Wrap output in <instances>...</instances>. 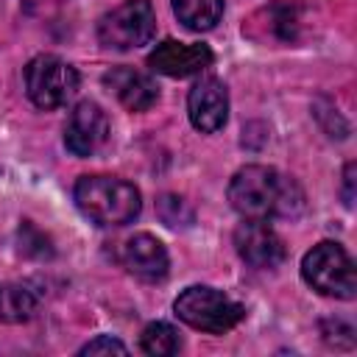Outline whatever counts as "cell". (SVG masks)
<instances>
[{
	"label": "cell",
	"instance_id": "obj_1",
	"mask_svg": "<svg viewBox=\"0 0 357 357\" xmlns=\"http://www.w3.org/2000/svg\"><path fill=\"white\" fill-rule=\"evenodd\" d=\"M229 201L234 212L254 220L298 218L304 209V190L293 176H284L276 167L248 165L229 181Z\"/></svg>",
	"mask_w": 357,
	"mask_h": 357
},
{
	"label": "cell",
	"instance_id": "obj_2",
	"mask_svg": "<svg viewBox=\"0 0 357 357\" xmlns=\"http://www.w3.org/2000/svg\"><path fill=\"white\" fill-rule=\"evenodd\" d=\"M75 204L95 226H126L139 209V190L114 176H84L75 184Z\"/></svg>",
	"mask_w": 357,
	"mask_h": 357
},
{
	"label": "cell",
	"instance_id": "obj_3",
	"mask_svg": "<svg viewBox=\"0 0 357 357\" xmlns=\"http://www.w3.org/2000/svg\"><path fill=\"white\" fill-rule=\"evenodd\" d=\"M176 315L190 324L192 329H201V332H212V335H223L229 329H234L245 310L243 304H237L234 298H229L226 293L215 290V287H206V284H192L187 287L176 304H173Z\"/></svg>",
	"mask_w": 357,
	"mask_h": 357
},
{
	"label": "cell",
	"instance_id": "obj_4",
	"mask_svg": "<svg viewBox=\"0 0 357 357\" xmlns=\"http://www.w3.org/2000/svg\"><path fill=\"white\" fill-rule=\"evenodd\" d=\"M301 276L321 296L354 298V290H357L354 262L337 243L324 240V243L312 245L301 259Z\"/></svg>",
	"mask_w": 357,
	"mask_h": 357
},
{
	"label": "cell",
	"instance_id": "obj_5",
	"mask_svg": "<svg viewBox=\"0 0 357 357\" xmlns=\"http://www.w3.org/2000/svg\"><path fill=\"white\" fill-rule=\"evenodd\" d=\"M25 89L28 98L39 109H59L64 106L78 89V73L59 56H36L25 67Z\"/></svg>",
	"mask_w": 357,
	"mask_h": 357
},
{
	"label": "cell",
	"instance_id": "obj_6",
	"mask_svg": "<svg viewBox=\"0 0 357 357\" xmlns=\"http://www.w3.org/2000/svg\"><path fill=\"white\" fill-rule=\"evenodd\" d=\"M156 14L148 0H126L98 22V39L114 50H131L151 42Z\"/></svg>",
	"mask_w": 357,
	"mask_h": 357
},
{
	"label": "cell",
	"instance_id": "obj_7",
	"mask_svg": "<svg viewBox=\"0 0 357 357\" xmlns=\"http://www.w3.org/2000/svg\"><path fill=\"white\" fill-rule=\"evenodd\" d=\"M234 248L243 262H248L251 268H259V271H271V268L282 265V259H284V243L268 226V220L245 218L234 229Z\"/></svg>",
	"mask_w": 357,
	"mask_h": 357
},
{
	"label": "cell",
	"instance_id": "obj_8",
	"mask_svg": "<svg viewBox=\"0 0 357 357\" xmlns=\"http://www.w3.org/2000/svg\"><path fill=\"white\" fill-rule=\"evenodd\" d=\"M109 139V120L106 112L92 103V100H81L64 126V145L70 153L75 156H95Z\"/></svg>",
	"mask_w": 357,
	"mask_h": 357
},
{
	"label": "cell",
	"instance_id": "obj_9",
	"mask_svg": "<svg viewBox=\"0 0 357 357\" xmlns=\"http://www.w3.org/2000/svg\"><path fill=\"white\" fill-rule=\"evenodd\" d=\"M148 64L153 73H162L167 78H190V75L204 73L212 64V50L195 42L165 39L151 50Z\"/></svg>",
	"mask_w": 357,
	"mask_h": 357
},
{
	"label": "cell",
	"instance_id": "obj_10",
	"mask_svg": "<svg viewBox=\"0 0 357 357\" xmlns=\"http://www.w3.org/2000/svg\"><path fill=\"white\" fill-rule=\"evenodd\" d=\"M187 112H190V123L204 131V134H215L226 126L229 117V95L226 86L218 78H201L187 98Z\"/></svg>",
	"mask_w": 357,
	"mask_h": 357
},
{
	"label": "cell",
	"instance_id": "obj_11",
	"mask_svg": "<svg viewBox=\"0 0 357 357\" xmlns=\"http://www.w3.org/2000/svg\"><path fill=\"white\" fill-rule=\"evenodd\" d=\"M123 265L128 268V273H134L137 279L145 282H159L167 276V251L165 245L153 237V234H134L131 240H126L123 245Z\"/></svg>",
	"mask_w": 357,
	"mask_h": 357
},
{
	"label": "cell",
	"instance_id": "obj_12",
	"mask_svg": "<svg viewBox=\"0 0 357 357\" xmlns=\"http://www.w3.org/2000/svg\"><path fill=\"white\" fill-rule=\"evenodd\" d=\"M103 84L117 95V100L131 112H145L156 103L159 89L151 75L134 70V67H114L103 75Z\"/></svg>",
	"mask_w": 357,
	"mask_h": 357
},
{
	"label": "cell",
	"instance_id": "obj_13",
	"mask_svg": "<svg viewBox=\"0 0 357 357\" xmlns=\"http://www.w3.org/2000/svg\"><path fill=\"white\" fill-rule=\"evenodd\" d=\"M39 307V296L25 282H8L0 284V321L3 324H22L33 318Z\"/></svg>",
	"mask_w": 357,
	"mask_h": 357
},
{
	"label": "cell",
	"instance_id": "obj_14",
	"mask_svg": "<svg viewBox=\"0 0 357 357\" xmlns=\"http://www.w3.org/2000/svg\"><path fill=\"white\" fill-rule=\"evenodd\" d=\"M178 22L190 31H212L223 17V0H173Z\"/></svg>",
	"mask_w": 357,
	"mask_h": 357
},
{
	"label": "cell",
	"instance_id": "obj_15",
	"mask_svg": "<svg viewBox=\"0 0 357 357\" xmlns=\"http://www.w3.org/2000/svg\"><path fill=\"white\" fill-rule=\"evenodd\" d=\"M181 349V337L178 332L165 324V321H156V324H148L145 332H142V351L145 354H153V357H170Z\"/></svg>",
	"mask_w": 357,
	"mask_h": 357
},
{
	"label": "cell",
	"instance_id": "obj_16",
	"mask_svg": "<svg viewBox=\"0 0 357 357\" xmlns=\"http://www.w3.org/2000/svg\"><path fill=\"white\" fill-rule=\"evenodd\" d=\"M126 351L128 349L120 340H114L112 335H98L86 346H81V354H126Z\"/></svg>",
	"mask_w": 357,
	"mask_h": 357
},
{
	"label": "cell",
	"instance_id": "obj_17",
	"mask_svg": "<svg viewBox=\"0 0 357 357\" xmlns=\"http://www.w3.org/2000/svg\"><path fill=\"white\" fill-rule=\"evenodd\" d=\"M343 204L354 206V162H349L343 170Z\"/></svg>",
	"mask_w": 357,
	"mask_h": 357
}]
</instances>
